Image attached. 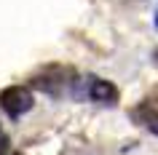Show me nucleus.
Masks as SVG:
<instances>
[{
	"mask_svg": "<svg viewBox=\"0 0 158 155\" xmlns=\"http://www.w3.org/2000/svg\"><path fill=\"white\" fill-rule=\"evenodd\" d=\"M75 96L78 99H89V102H97V104H115L118 102V88L110 80H102V78H81L75 80Z\"/></svg>",
	"mask_w": 158,
	"mask_h": 155,
	"instance_id": "f257e3e1",
	"label": "nucleus"
},
{
	"mask_svg": "<svg viewBox=\"0 0 158 155\" xmlns=\"http://www.w3.org/2000/svg\"><path fill=\"white\" fill-rule=\"evenodd\" d=\"M32 91L27 88V86H11L0 94V107H3V112L8 115V118H22L24 112H30V107H32Z\"/></svg>",
	"mask_w": 158,
	"mask_h": 155,
	"instance_id": "f03ea898",
	"label": "nucleus"
},
{
	"mask_svg": "<svg viewBox=\"0 0 158 155\" xmlns=\"http://www.w3.org/2000/svg\"><path fill=\"white\" fill-rule=\"evenodd\" d=\"M131 118L139 123L142 128H148L150 134L158 137V99H142L139 104L134 107Z\"/></svg>",
	"mask_w": 158,
	"mask_h": 155,
	"instance_id": "7ed1b4c3",
	"label": "nucleus"
},
{
	"mask_svg": "<svg viewBox=\"0 0 158 155\" xmlns=\"http://www.w3.org/2000/svg\"><path fill=\"white\" fill-rule=\"evenodd\" d=\"M67 70H62V67H48V70H43V75H38L32 80V86H38V88H43L46 94H59V91H64L67 83H75V80H64Z\"/></svg>",
	"mask_w": 158,
	"mask_h": 155,
	"instance_id": "20e7f679",
	"label": "nucleus"
},
{
	"mask_svg": "<svg viewBox=\"0 0 158 155\" xmlns=\"http://www.w3.org/2000/svg\"><path fill=\"white\" fill-rule=\"evenodd\" d=\"M8 153V137H6V131L0 128V155Z\"/></svg>",
	"mask_w": 158,
	"mask_h": 155,
	"instance_id": "39448f33",
	"label": "nucleus"
},
{
	"mask_svg": "<svg viewBox=\"0 0 158 155\" xmlns=\"http://www.w3.org/2000/svg\"><path fill=\"white\" fill-rule=\"evenodd\" d=\"M153 22H156V30H158V11H156V19H153Z\"/></svg>",
	"mask_w": 158,
	"mask_h": 155,
	"instance_id": "423d86ee",
	"label": "nucleus"
}]
</instances>
